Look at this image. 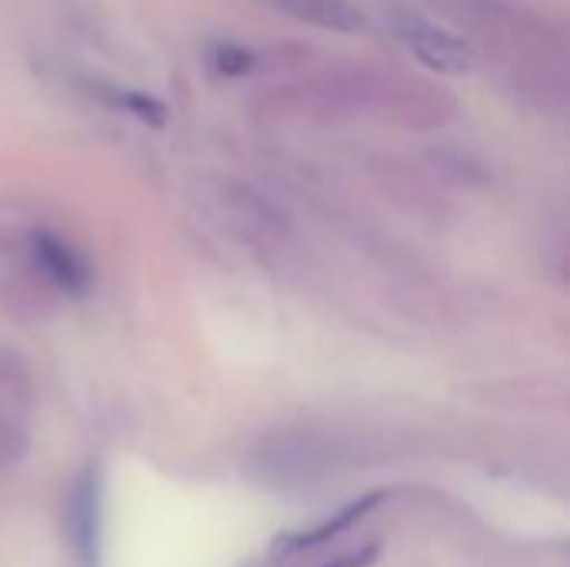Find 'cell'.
Segmentation results:
<instances>
[{
    "label": "cell",
    "instance_id": "1",
    "mask_svg": "<svg viewBox=\"0 0 570 567\" xmlns=\"http://www.w3.org/2000/svg\"><path fill=\"white\" fill-rule=\"evenodd\" d=\"M387 27L401 40L404 50H411L424 67L438 70V74H464L474 60V50L461 33L431 20L421 10L397 7L387 13Z\"/></svg>",
    "mask_w": 570,
    "mask_h": 567
},
{
    "label": "cell",
    "instance_id": "2",
    "mask_svg": "<svg viewBox=\"0 0 570 567\" xmlns=\"http://www.w3.org/2000/svg\"><path fill=\"white\" fill-rule=\"evenodd\" d=\"M67 531L70 545L80 567L100 565V531H104V515H100V478L97 471H87L80 485L70 495L67 505Z\"/></svg>",
    "mask_w": 570,
    "mask_h": 567
},
{
    "label": "cell",
    "instance_id": "6",
    "mask_svg": "<svg viewBox=\"0 0 570 567\" xmlns=\"http://www.w3.org/2000/svg\"><path fill=\"white\" fill-rule=\"evenodd\" d=\"M94 90L100 94V100H107L110 107H117V110H124V114H130V117L144 120V124H154V127H160V124L167 120V107H164L157 97L144 94V90L114 87V84H97Z\"/></svg>",
    "mask_w": 570,
    "mask_h": 567
},
{
    "label": "cell",
    "instance_id": "7",
    "mask_svg": "<svg viewBox=\"0 0 570 567\" xmlns=\"http://www.w3.org/2000/svg\"><path fill=\"white\" fill-rule=\"evenodd\" d=\"M204 57L207 67L220 77H247L257 67V53L240 40H207Z\"/></svg>",
    "mask_w": 570,
    "mask_h": 567
},
{
    "label": "cell",
    "instance_id": "4",
    "mask_svg": "<svg viewBox=\"0 0 570 567\" xmlns=\"http://www.w3.org/2000/svg\"><path fill=\"white\" fill-rule=\"evenodd\" d=\"M387 501V495L384 491H371V495H364V498H357V501H351L347 508H341L334 518H327L324 525H317V528H311L307 535H284L277 545H274V551L277 555H297V551H311V548H321V545H327V541H334V538H341V535H347L354 525H361L374 508H381Z\"/></svg>",
    "mask_w": 570,
    "mask_h": 567
},
{
    "label": "cell",
    "instance_id": "3",
    "mask_svg": "<svg viewBox=\"0 0 570 567\" xmlns=\"http://www.w3.org/2000/svg\"><path fill=\"white\" fill-rule=\"evenodd\" d=\"M30 251H33V264L67 294H83L87 284H90V274H87V264L80 261V254L60 241L57 234L50 231H37L33 241H30Z\"/></svg>",
    "mask_w": 570,
    "mask_h": 567
},
{
    "label": "cell",
    "instance_id": "9",
    "mask_svg": "<svg viewBox=\"0 0 570 567\" xmlns=\"http://www.w3.org/2000/svg\"><path fill=\"white\" fill-rule=\"evenodd\" d=\"M374 558H377V548H361V551H354V555L334 558V561H327V565L321 567H367Z\"/></svg>",
    "mask_w": 570,
    "mask_h": 567
},
{
    "label": "cell",
    "instance_id": "8",
    "mask_svg": "<svg viewBox=\"0 0 570 567\" xmlns=\"http://www.w3.org/2000/svg\"><path fill=\"white\" fill-rule=\"evenodd\" d=\"M23 454H27V431L10 411L0 408V471L17 468Z\"/></svg>",
    "mask_w": 570,
    "mask_h": 567
},
{
    "label": "cell",
    "instance_id": "5",
    "mask_svg": "<svg viewBox=\"0 0 570 567\" xmlns=\"http://www.w3.org/2000/svg\"><path fill=\"white\" fill-rule=\"evenodd\" d=\"M264 3H271L274 10H281L294 20H304V23H314L324 30H337V33H357L367 23L364 13L351 0H264Z\"/></svg>",
    "mask_w": 570,
    "mask_h": 567
}]
</instances>
